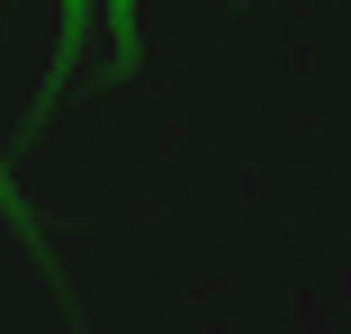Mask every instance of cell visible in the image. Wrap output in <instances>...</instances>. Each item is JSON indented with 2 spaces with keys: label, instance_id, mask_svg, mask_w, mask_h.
<instances>
[{
  "label": "cell",
  "instance_id": "6da1fadb",
  "mask_svg": "<svg viewBox=\"0 0 351 334\" xmlns=\"http://www.w3.org/2000/svg\"><path fill=\"white\" fill-rule=\"evenodd\" d=\"M63 10H82V0H63Z\"/></svg>",
  "mask_w": 351,
  "mask_h": 334
}]
</instances>
